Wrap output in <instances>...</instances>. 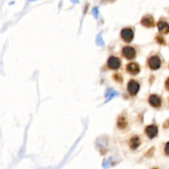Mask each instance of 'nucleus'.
<instances>
[{"label": "nucleus", "instance_id": "obj_1", "mask_svg": "<svg viewBox=\"0 0 169 169\" xmlns=\"http://www.w3.org/2000/svg\"><path fill=\"white\" fill-rule=\"evenodd\" d=\"M161 60H160L159 56H153L149 58L148 60V65L150 69L152 70H158L161 67Z\"/></svg>", "mask_w": 169, "mask_h": 169}, {"label": "nucleus", "instance_id": "obj_2", "mask_svg": "<svg viewBox=\"0 0 169 169\" xmlns=\"http://www.w3.org/2000/svg\"><path fill=\"white\" fill-rule=\"evenodd\" d=\"M121 36L125 42H127V43L131 42L134 39V31L130 27L123 28L121 30Z\"/></svg>", "mask_w": 169, "mask_h": 169}, {"label": "nucleus", "instance_id": "obj_3", "mask_svg": "<svg viewBox=\"0 0 169 169\" xmlns=\"http://www.w3.org/2000/svg\"><path fill=\"white\" fill-rule=\"evenodd\" d=\"M121 65V60L116 56H111L107 60V67L110 69L117 70Z\"/></svg>", "mask_w": 169, "mask_h": 169}, {"label": "nucleus", "instance_id": "obj_4", "mask_svg": "<svg viewBox=\"0 0 169 169\" xmlns=\"http://www.w3.org/2000/svg\"><path fill=\"white\" fill-rule=\"evenodd\" d=\"M140 90V83L135 79H131L128 82L127 86V91L131 96H135Z\"/></svg>", "mask_w": 169, "mask_h": 169}, {"label": "nucleus", "instance_id": "obj_5", "mask_svg": "<svg viewBox=\"0 0 169 169\" xmlns=\"http://www.w3.org/2000/svg\"><path fill=\"white\" fill-rule=\"evenodd\" d=\"M122 56L127 60H133L136 56V51L132 46H125L122 49Z\"/></svg>", "mask_w": 169, "mask_h": 169}, {"label": "nucleus", "instance_id": "obj_6", "mask_svg": "<svg viewBox=\"0 0 169 169\" xmlns=\"http://www.w3.org/2000/svg\"><path fill=\"white\" fill-rule=\"evenodd\" d=\"M145 132L149 139H153L158 135V130L157 126H154V125H150L145 129Z\"/></svg>", "mask_w": 169, "mask_h": 169}, {"label": "nucleus", "instance_id": "obj_7", "mask_svg": "<svg viewBox=\"0 0 169 169\" xmlns=\"http://www.w3.org/2000/svg\"><path fill=\"white\" fill-rule=\"evenodd\" d=\"M140 23H141L144 27H154V24H155L153 17L152 16H150V15H146V16H145V17H143Z\"/></svg>", "mask_w": 169, "mask_h": 169}, {"label": "nucleus", "instance_id": "obj_8", "mask_svg": "<svg viewBox=\"0 0 169 169\" xmlns=\"http://www.w3.org/2000/svg\"><path fill=\"white\" fill-rule=\"evenodd\" d=\"M149 102L153 107H159L162 104V99L159 96L156 94H152L149 96Z\"/></svg>", "mask_w": 169, "mask_h": 169}, {"label": "nucleus", "instance_id": "obj_9", "mask_svg": "<svg viewBox=\"0 0 169 169\" xmlns=\"http://www.w3.org/2000/svg\"><path fill=\"white\" fill-rule=\"evenodd\" d=\"M126 70L132 75L138 74L140 71V67L137 63H130L126 65Z\"/></svg>", "mask_w": 169, "mask_h": 169}, {"label": "nucleus", "instance_id": "obj_10", "mask_svg": "<svg viewBox=\"0 0 169 169\" xmlns=\"http://www.w3.org/2000/svg\"><path fill=\"white\" fill-rule=\"evenodd\" d=\"M158 29L160 33L167 34L169 33V24L167 22L164 21H160L158 23Z\"/></svg>", "mask_w": 169, "mask_h": 169}, {"label": "nucleus", "instance_id": "obj_11", "mask_svg": "<svg viewBox=\"0 0 169 169\" xmlns=\"http://www.w3.org/2000/svg\"><path fill=\"white\" fill-rule=\"evenodd\" d=\"M140 145V139L139 136H133L130 140V147L131 149L135 150L137 149L138 147Z\"/></svg>", "mask_w": 169, "mask_h": 169}, {"label": "nucleus", "instance_id": "obj_12", "mask_svg": "<svg viewBox=\"0 0 169 169\" xmlns=\"http://www.w3.org/2000/svg\"><path fill=\"white\" fill-rule=\"evenodd\" d=\"M127 126V121H126V119L123 116H121V117H119L118 121H117V126H118V128L120 129H125Z\"/></svg>", "mask_w": 169, "mask_h": 169}, {"label": "nucleus", "instance_id": "obj_13", "mask_svg": "<svg viewBox=\"0 0 169 169\" xmlns=\"http://www.w3.org/2000/svg\"><path fill=\"white\" fill-rule=\"evenodd\" d=\"M157 41L159 44H164L165 43L164 40H163V38H162V37H161V36H157Z\"/></svg>", "mask_w": 169, "mask_h": 169}, {"label": "nucleus", "instance_id": "obj_14", "mask_svg": "<svg viewBox=\"0 0 169 169\" xmlns=\"http://www.w3.org/2000/svg\"><path fill=\"white\" fill-rule=\"evenodd\" d=\"M165 153L167 155H169V142H167L166 144V146H165Z\"/></svg>", "mask_w": 169, "mask_h": 169}, {"label": "nucleus", "instance_id": "obj_15", "mask_svg": "<svg viewBox=\"0 0 169 169\" xmlns=\"http://www.w3.org/2000/svg\"><path fill=\"white\" fill-rule=\"evenodd\" d=\"M165 87H166V89L167 91H169V78L166 80V82H165Z\"/></svg>", "mask_w": 169, "mask_h": 169}, {"label": "nucleus", "instance_id": "obj_16", "mask_svg": "<svg viewBox=\"0 0 169 169\" xmlns=\"http://www.w3.org/2000/svg\"><path fill=\"white\" fill-rule=\"evenodd\" d=\"M153 169H157V168H153Z\"/></svg>", "mask_w": 169, "mask_h": 169}]
</instances>
